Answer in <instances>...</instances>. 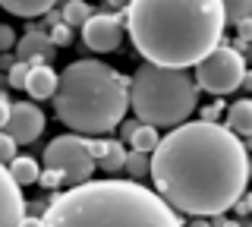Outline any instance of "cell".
<instances>
[{"mask_svg": "<svg viewBox=\"0 0 252 227\" xmlns=\"http://www.w3.org/2000/svg\"><path fill=\"white\" fill-rule=\"evenodd\" d=\"M85 148H89V155L94 158V164H98L107 152V139H85Z\"/></svg>", "mask_w": 252, "mask_h": 227, "instance_id": "obj_27", "label": "cell"}, {"mask_svg": "<svg viewBox=\"0 0 252 227\" xmlns=\"http://www.w3.org/2000/svg\"><path fill=\"white\" fill-rule=\"evenodd\" d=\"M236 51H243V48H249L252 44V19H243L240 26H236Z\"/></svg>", "mask_w": 252, "mask_h": 227, "instance_id": "obj_25", "label": "cell"}, {"mask_svg": "<svg viewBox=\"0 0 252 227\" xmlns=\"http://www.w3.org/2000/svg\"><path fill=\"white\" fill-rule=\"evenodd\" d=\"M249 174H252V161H249Z\"/></svg>", "mask_w": 252, "mask_h": 227, "instance_id": "obj_37", "label": "cell"}, {"mask_svg": "<svg viewBox=\"0 0 252 227\" xmlns=\"http://www.w3.org/2000/svg\"><path fill=\"white\" fill-rule=\"evenodd\" d=\"M41 221L44 227H183L177 211L136 180H89L57 193Z\"/></svg>", "mask_w": 252, "mask_h": 227, "instance_id": "obj_3", "label": "cell"}, {"mask_svg": "<svg viewBox=\"0 0 252 227\" xmlns=\"http://www.w3.org/2000/svg\"><path fill=\"white\" fill-rule=\"evenodd\" d=\"M98 164L107 170V174H117V170H123V164H126V148H123V142H117V139H107V152H104V158H101Z\"/></svg>", "mask_w": 252, "mask_h": 227, "instance_id": "obj_18", "label": "cell"}, {"mask_svg": "<svg viewBox=\"0 0 252 227\" xmlns=\"http://www.w3.org/2000/svg\"><path fill=\"white\" fill-rule=\"evenodd\" d=\"M227 130L236 136H252V98H240L227 111Z\"/></svg>", "mask_w": 252, "mask_h": 227, "instance_id": "obj_14", "label": "cell"}, {"mask_svg": "<svg viewBox=\"0 0 252 227\" xmlns=\"http://www.w3.org/2000/svg\"><path fill=\"white\" fill-rule=\"evenodd\" d=\"M3 132H10L16 145H29L44 132V114L32 101H16L10 107V120H6Z\"/></svg>", "mask_w": 252, "mask_h": 227, "instance_id": "obj_9", "label": "cell"}, {"mask_svg": "<svg viewBox=\"0 0 252 227\" xmlns=\"http://www.w3.org/2000/svg\"><path fill=\"white\" fill-rule=\"evenodd\" d=\"M57 79L60 76L51 69V64H32V73H29V82H26V92L35 101H44V98H54L57 92Z\"/></svg>", "mask_w": 252, "mask_h": 227, "instance_id": "obj_12", "label": "cell"}, {"mask_svg": "<svg viewBox=\"0 0 252 227\" xmlns=\"http://www.w3.org/2000/svg\"><path fill=\"white\" fill-rule=\"evenodd\" d=\"M47 35H51L54 48H66V44H73V29H69L63 19L57 22V26H51V32H47Z\"/></svg>", "mask_w": 252, "mask_h": 227, "instance_id": "obj_22", "label": "cell"}, {"mask_svg": "<svg viewBox=\"0 0 252 227\" xmlns=\"http://www.w3.org/2000/svg\"><path fill=\"white\" fill-rule=\"evenodd\" d=\"M16 148H19V145L13 142V136H10V132H3V130H0V164H3V167H10V164H13V158L19 155Z\"/></svg>", "mask_w": 252, "mask_h": 227, "instance_id": "obj_23", "label": "cell"}, {"mask_svg": "<svg viewBox=\"0 0 252 227\" xmlns=\"http://www.w3.org/2000/svg\"><path fill=\"white\" fill-rule=\"evenodd\" d=\"M246 205H249V215H252V193L246 195Z\"/></svg>", "mask_w": 252, "mask_h": 227, "instance_id": "obj_36", "label": "cell"}, {"mask_svg": "<svg viewBox=\"0 0 252 227\" xmlns=\"http://www.w3.org/2000/svg\"><path fill=\"white\" fill-rule=\"evenodd\" d=\"M92 16H94V10L85 3V0H69V3H63V10H60V19L66 22L73 32H76V29H82Z\"/></svg>", "mask_w": 252, "mask_h": 227, "instance_id": "obj_16", "label": "cell"}, {"mask_svg": "<svg viewBox=\"0 0 252 227\" xmlns=\"http://www.w3.org/2000/svg\"><path fill=\"white\" fill-rule=\"evenodd\" d=\"M16 41H19V35H16L10 26H0V54L16 51Z\"/></svg>", "mask_w": 252, "mask_h": 227, "instance_id": "obj_24", "label": "cell"}, {"mask_svg": "<svg viewBox=\"0 0 252 227\" xmlns=\"http://www.w3.org/2000/svg\"><path fill=\"white\" fill-rule=\"evenodd\" d=\"M152 183L177 215H224L249 183L246 142L220 123H183L152 152Z\"/></svg>", "mask_w": 252, "mask_h": 227, "instance_id": "obj_1", "label": "cell"}, {"mask_svg": "<svg viewBox=\"0 0 252 227\" xmlns=\"http://www.w3.org/2000/svg\"><path fill=\"white\" fill-rule=\"evenodd\" d=\"M220 114H224V104H208V107H202V123H218Z\"/></svg>", "mask_w": 252, "mask_h": 227, "instance_id": "obj_28", "label": "cell"}, {"mask_svg": "<svg viewBox=\"0 0 252 227\" xmlns=\"http://www.w3.org/2000/svg\"><path fill=\"white\" fill-rule=\"evenodd\" d=\"M19 227H44V221H41V218H22Z\"/></svg>", "mask_w": 252, "mask_h": 227, "instance_id": "obj_33", "label": "cell"}, {"mask_svg": "<svg viewBox=\"0 0 252 227\" xmlns=\"http://www.w3.org/2000/svg\"><path fill=\"white\" fill-rule=\"evenodd\" d=\"M44 167L47 170H57L63 186L73 190V186H82L92 180V170H94V158L85 148V136H57L51 139L44 148Z\"/></svg>", "mask_w": 252, "mask_h": 227, "instance_id": "obj_7", "label": "cell"}, {"mask_svg": "<svg viewBox=\"0 0 252 227\" xmlns=\"http://www.w3.org/2000/svg\"><path fill=\"white\" fill-rule=\"evenodd\" d=\"M195 85L202 92H211V95H230L243 85L246 79V57H243L236 48H227V44H218L208 57H202L195 64Z\"/></svg>", "mask_w": 252, "mask_h": 227, "instance_id": "obj_6", "label": "cell"}, {"mask_svg": "<svg viewBox=\"0 0 252 227\" xmlns=\"http://www.w3.org/2000/svg\"><path fill=\"white\" fill-rule=\"evenodd\" d=\"M22 218H26L22 193L16 186V180L10 177V170L0 164V227H19Z\"/></svg>", "mask_w": 252, "mask_h": 227, "instance_id": "obj_10", "label": "cell"}, {"mask_svg": "<svg viewBox=\"0 0 252 227\" xmlns=\"http://www.w3.org/2000/svg\"><path fill=\"white\" fill-rule=\"evenodd\" d=\"M123 170L129 174V180H136V183H139L145 174H152V158H148V155H142V152H126Z\"/></svg>", "mask_w": 252, "mask_h": 227, "instance_id": "obj_20", "label": "cell"}, {"mask_svg": "<svg viewBox=\"0 0 252 227\" xmlns=\"http://www.w3.org/2000/svg\"><path fill=\"white\" fill-rule=\"evenodd\" d=\"M189 227H211V224L205 221V218H192V224H189Z\"/></svg>", "mask_w": 252, "mask_h": 227, "instance_id": "obj_35", "label": "cell"}, {"mask_svg": "<svg viewBox=\"0 0 252 227\" xmlns=\"http://www.w3.org/2000/svg\"><path fill=\"white\" fill-rule=\"evenodd\" d=\"M132 0H107V13H126Z\"/></svg>", "mask_w": 252, "mask_h": 227, "instance_id": "obj_31", "label": "cell"}, {"mask_svg": "<svg viewBox=\"0 0 252 227\" xmlns=\"http://www.w3.org/2000/svg\"><path fill=\"white\" fill-rule=\"evenodd\" d=\"M129 107V79L101 60H76L60 73L54 114L76 136H107Z\"/></svg>", "mask_w": 252, "mask_h": 227, "instance_id": "obj_4", "label": "cell"}, {"mask_svg": "<svg viewBox=\"0 0 252 227\" xmlns=\"http://www.w3.org/2000/svg\"><path fill=\"white\" fill-rule=\"evenodd\" d=\"M57 48L51 44V35L41 32V29H32L16 41V60L22 64H51Z\"/></svg>", "mask_w": 252, "mask_h": 227, "instance_id": "obj_11", "label": "cell"}, {"mask_svg": "<svg viewBox=\"0 0 252 227\" xmlns=\"http://www.w3.org/2000/svg\"><path fill=\"white\" fill-rule=\"evenodd\" d=\"M129 107L139 123L155 130L183 127L199 107V85L186 69L139 66L129 79Z\"/></svg>", "mask_w": 252, "mask_h": 227, "instance_id": "obj_5", "label": "cell"}, {"mask_svg": "<svg viewBox=\"0 0 252 227\" xmlns=\"http://www.w3.org/2000/svg\"><path fill=\"white\" fill-rule=\"evenodd\" d=\"M224 26L220 0H132L126 10L136 51L164 69L195 66L220 44Z\"/></svg>", "mask_w": 252, "mask_h": 227, "instance_id": "obj_2", "label": "cell"}, {"mask_svg": "<svg viewBox=\"0 0 252 227\" xmlns=\"http://www.w3.org/2000/svg\"><path fill=\"white\" fill-rule=\"evenodd\" d=\"M60 0H0V10H6L10 16H22V19H35V16H47Z\"/></svg>", "mask_w": 252, "mask_h": 227, "instance_id": "obj_13", "label": "cell"}, {"mask_svg": "<svg viewBox=\"0 0 252 227\" xmlns=\"http://www.w3.org/2000/svg\"><path fill=\"white\" fill-rule=\"evenodd\" d=\"M29 73H32V64H22V60H16V64L10 66V73H6V82H10L13 89H26Z\"/></svg>", "mask_w": 252, "mask_h": 227, "instance_id": "obj_21", "label": "cell"}, {"mask_svg": "<svg viewBox=\"0 0 252 227\" xmlns=\"http://www.w3.org/2000/svg\"><path fill=\"white\" fill-rule=\"evenodd\" d=\"M220 6H224V22H230V26L252 19V0H220Z\"/></svg>", "mask_w": 252, "mask_h": 227, "instance_id": "obj_19", "label": "cell"}, {"mask_svg": "<svg viewBox=\"0 0 252 227\" xmlns=\"http://www.w3.org/2000/svg\"><path fill=\"white\" fill-rule=\"evenodd\" d=\"M16 64V54H0V69H10Z\"/></svg>", "mask_w": 252, "mask_h": 227, "instance_id": "obj_32", "label": "cell"}, {"mask_svg": "<svg viewBox=\"0 0 252 227\" xmlns=\"http://www.w3.org/2000/svg\"><path fill=\"white\" fill-rule=\"evenodd\" d=\"M10 107H13V101L6 98V92H0V130L6 127V120H10Z\"/></svg>", "mask_w": 252, "mask_h": 227, "instance_id": "obj_29", "label": "cell"}, {"mask_svg": "<svg viewBox=\"0 0 252 227\" xmlns=\"http://www.w3.org/2000/svg\"><path fill=\"white\" fill-rule=\"evenodd\" d=\"M38 183H41L44 190H60V186H63V180H60L57 170H47V167H41V174H38Z\"/></svg>", "mask_w": 252, "mask_h": 227, "instance_id": "obj_26", "label": "cell"}, {"mask_svg": "<svg viewBox=\"0 0 252 227\" xmlns=\"http://www.w3.org/2000/svg\"><path fill=\"white\" fill-rule=\"evenodd\" d=\"M158 142H161V136H158V130L155 127H145V123H139V130L132 132V139H129V145H132V152H142V155H152Z\"/></svg>", "mask_w": 252, "mask_h": 227, "instance_id": "obj_17", "label": "cell"}, {"mask_svg": "<svg viewBox=\"0 0 252 227\" xmlns=\"http://www.w3.org/2000/svg\"><path fill=\"white\" fill-rule=\"evenodd\" d=\"M218 227H243V224H240V221H227V218H220Z\"/></svg>", "mask_w": 252, "mask_h": 227, "instance_id": "obj_34", "label": "cell"}, {"mask_svg": "<svg viewBox=\"0 0 252 227\" xmlns=\"http://www.w3.org/2000/svg\"><path fill=\"white\" fill-rule=\"evenodd\" d=\"M117 130H120L123 142H129V139H132V132L139 130V120H136V117H132V120H126V123H120V127H117Z\"/></svg>", "mask_w": 252, "mask_h": 227, "instance_id": "obj_30", "label": "cell"}, {"mask_svg": "<svg viewBox=\"0 0 252 227\" xmlns=\"http://www.w3.org/2000/svg\"><path fill=\"white\" fill-rule=\"evenodd\" d=\"M10 177L16 180V186H29V183H38V174H41V167H38V161L35 158H29V155H16L10 167Z\"/></svg>", "mask_w": 252, "mask_h": 227, "instance_id": "obj_15", "label": "cell"}, {"mask_svg": "<svg viewBox=\"0 0 252 227\" xmlns=\"http://www.w3.org/2000/svg\"><path fill=\"white\" fill-rule=\"evenodd\" d=\"M123 26H126V13H94V16L82 26V41L85 48L94 54H110L120 48L123 41Z\"/></svg>", "mask_w": 252, "mask_h": 227, "instance_id": "obj_8", "label": "cell"}]
</instances>
